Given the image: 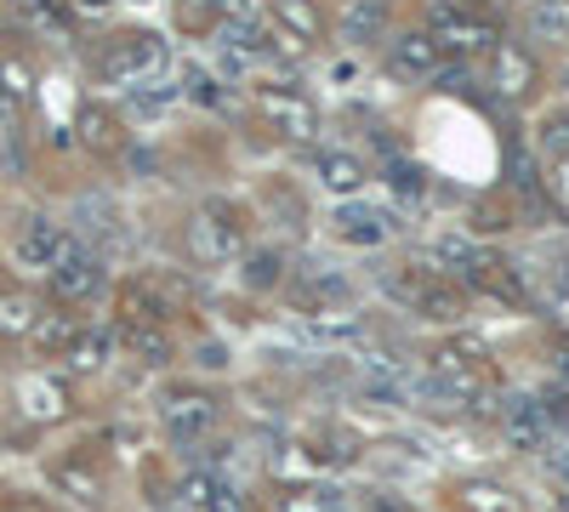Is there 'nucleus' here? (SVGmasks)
Masks as SVG:
<instances>
[{
    "label": "nucleus",
    "instance_id": "1",
    "mask_svg": "<svg viewBox=\"0 0 569 512\" xmlns=\"http://www.w3.org/2000/svg\"><path fill=\"white\" fill-rule=\"evenodd\" d=\"M433 273H445V280H461V285H473V291H490L501 302H518V280H513V268L507 262H495L484 246H473L467 233H433L427 239V257Z\"/></svg>",
    "mask_w": 569,
    "mask_h": 512
},
{
    "label": "nucleus",
    "instance_id": "2",
    "mask_svg": "<svg viewBox=\"0 0 569 512\" xmlns=\"http://www.w3.org/2000/svg\"><path fill=\"white\" fill-rule=\"evenodd\" d=\"M382 291L416 319H461V296L450 291L445 273H433L427 262H405V268L382 273Z\"/></svg>",
    "mask_w": 569,
    "mask_h": 512
},
{
    "label": "nucleus",
    "instance_id": "3",
    "mask_svg": "<svg viewBox=\"0 0 569 512\" xmlns=\"http://www.w3.org/2000/svg\"><path fill=\"white\" fill-rule=\"evenodd\" d=\"M433 382H439L450 399H484L495 388V370H490V353L479 341H450V348L433 353Z\"/></svg>",
    "mask_w": 569,
    "mask_h": 512
},
{
    "label": "nucleus",
    "instance_id": "4",
    "mask_svg": "<svg viewBox=\"0 0 569 512\" xmlns=\"http://www.w3.org/2000/svg\"><path fill=\"white\" fill-rule=\"evenodd\" d=\"M165 63H172V46L160 34H120L114 52L103 57V75H114L125 91L143 80H165Z\"/></svg>",
    "mask_w": 569,
    "mask_h": 512
},
{
    "label": "nucleus",
    "instance_id": "5",
    "mask_svg": "<svg viewBox=\"0 0 569 512\" xmlns=\"http://www.w3.org/2000/svg\"><path fill=\"white\" fill-rule=\"evenodd\" d=\"M245 246V222L228 211V205H199L194 222H188V251L194 262H228V257H240Z\"/></svg>",
    "mask_w": 569,
    "mask_h": 512
},
{
    "label": "nucleus",
    "instance_id": "6",
    "mask_svg": "<svg viewBox=\"0 0 569 512\" xmlns=\"http://www.w3.org/2000/svg\"><path fill=\"white\" fill-rule=\"evenodd\" d=\"M160 427H165V438H172V444L194 450V444L217 427V399H211V393L183 388V393H172V399L160 404Z\"/></svg>",
    "mask_w": 569,
    "mask_h": 512
},
{
    "label": "nucleus",
    "instance_id": "7",
    "mask_svg": "<svg viewBox=\"0 0 569 512\" xmlns=\"http://www.w3.org/2000/svg\"><path fill=\"white\" fill-rule=\"evenodd\" d=\"M69 251H75V233L63 228V222H52V217H29L23 233L12 239V257H18V268H29V273H52Z\"/></svg>",
    "mask_w": 569,
    "mask_h": 512
},
{
    "label": "nucleus",
    "instance_id": "8",
    "mask_svg": "<svg viewBox=\"0 0 569 512\" xmlns=\"http://www.w3.org/2000/svg\"><path fill=\"white\" fill-rule=\"evenodd\" d=\"M433 46L439 52H495L501 34L484 12H467V7H439L433 12Z\"/></svg>",
    "mask_w": 569,
    "mask_h": 512
},
{
    "label": "nucleus",
    "instance_id": "9",
    "mask_svg": "<svg viewBox=\"0 0 569 512\" xmlns=\"http://www.w3.org/2000/svg\"><path fill=\"white\" fill-rule=\"evenodd\" d=\"M256 115L267 120V131H280V137H314L319 131V109L291 86H256Z\"/></svg>",
    "mask_w": 569,
    "mask_h": 512
},
{
    "label": "nucleus",
    "instance_id": "10",
    "mask_svg": "<svg viewBox=\"0 0 569 512\" xmlns=\"http://www.w3.org/2000/svg\"><path fill=\"white\" fill-rule=\"evenodd\" d=\"M46 280H52L57 302H91L97 291H103V280H109V273H103V257H97V251H86L80 239H75V251L63 257V262L46 273Z\"/></svg>",
    "mask_w": 569,
    "mask_h": 512
},
{
    "label": "nucleus",
    "instance_id": "11",
    "mask_svg": "<svg viewBox=\"0 0 569 512\" xmlns=\"http://www.w3.org/2000/svg\"><path fill=\"white\" fill-rule=\"evenodd\" d=\"M337 233L348 239V246H387V239H393V217L382 211V205L342 199V211H337Z\"/></svg>",
    "mask_w": 569,
    "mask_h": 512
},
{
    "label": "nucleus",
    "instance_id": "12",
    "mask_svg": "<svg viewBox=\"0 0 569 512\" xmlns=\"http://www.w3.org/2000/svg\"><path fill=\"white\" fill-rule=\"evenodd\" d=\"M291 302H296V314H325V307H342L348 302V280L342 273H330V268H308L303 280H296V291H291Z\"/></svg>",
    "mask_w": 569,
    "mask_h": 512
},
{
    "label": "nucleus",
    "instance_id": "13",
    "mask_svg": "<svg viewBox=\"0 0 569 512\" xmlns=\"http://www.w3.org/2000/svg\"><path fill=\"white\" fill-rule=\"evenodd\" d=\"M18 404L29 422H57L63 410H69V388L57 382V375H23L18 382Z\"/></svg>",
    "mask_w": 569,
    "mask_h": 512
},
{
    "label": "nucleus",
    "instance_id": "14",
    "mask_svg": "<svg viewBox=\"0 0 569 512\" xmlns=\"http://www.w3.org/2000/svg\"><path fill=\"white\" fill-rule=\"evenodd\" d=\"M490 86H495L501 97H524V91L535 86V63H529V52L513 46V41H501L495 57H490Z\"/></svg>",
    "mask_w": 569,
    "mask_h": 512
},
{
    "label": "nucleus",
    "instance_id": "15",
    "mask_svg": "<svg viewBox=\"0 0 569 512\" xmlns=\"http://www.w3.org/2000/svg\"><path fill=\"white\" fill-rule=\"evenodd\" d=\"M524 280L541 291V296H569V251L541 246L535 257H524Z\"/></svg>",
    "mask_w": 569,
    "mask_h": 512
},
{
    "label": "nucleus",
    "instance_id": "16",
    "mask_svg": "<svg viewBox=\"0 0 569 512\" xmlns=\"http://www.w3.org/2000/svg\"><path fill=\"white\" fill-rule=\"evenodd\" d=\"M183 495H188V506H199V512H245V495L228 484V478H217V472H194L188 484H183Z\"/></svg>",
    "mask_w": 569,
    "mask_h": 512
},
{
    "label": "nucleus",
    "instance_id": "17",
    "mask_svg": "<svg viewBox=\"0 0 569 512\" xmlns=\"http://www.w3.org/2000/svg\"><path fill=\"white\" fill-rule=\"evenodd\" d=\"M387 57H393L398 75H411V80L439 75V46H433V34H398Z\"/></svg>",
    "mask_w": 569,
    "mask_h": 512
},
{
    "label": "nucleus",
    "instance_id": "18",
    "mask_svg": "<svg viewBox=\"0 0 569 512\" xmlns=\"http://www.w3.org/2000/svg\"><path fill=\"white\" fill-rule=\"evenodd\" d=\"M80 330H86V325H80L75 314H35V325H29V341H35L41 353H69Z\"/></svg>",
    "mask_w": 569,
    "mask_h": 512
},
{
    "label": "nucleus",
    "instance_id": "19",
    "mask_svg": "<svg viewBox=\"0 0 569 512\" xmlns=\"http://www.w3.org/2000/svg\"><path fill=\"white\" fill-rule=\"evenodd\" d=\"M382 29H387V0H348V12H342V34L348 41H382Z\"/></svg>",
    "mask_w": 569,
    "mask_h": 512
},
{
    "label": "nucleus",
    "instance_id": "20",
    "mask_svg": "<svg viewBox=\"0 0 569 512\" xmlns=\"http://www.w3.org/2000/svg\"><path fill=\"white\" fill-rule=\"evenodd\" d=\"M319 183L330 194H359L364 188V165L353 154H342V149H330V154H319Z\"/></svg>",
    "mask_w": 569,
    "mask_h": 512
},
{
    "label": "nucleus",
    "instance_id": "21",
    "mask_svg": "<svg viewBox=\"0 0 569 512\" xmlns=\"http://www.w3.org/2000/svg\"><path fill=\"white\" fill-rule=\"evenodd\" d=\"M303 330H308V336H319V341H348V336H364V319L342 302V307H325V314H308V319H303Z\"/></svg>",
    "mask_w": 569,
    "mask_h": 512
},
{
    "label": "nucleus",
    "instance_id": "22",
    "mask_svg": "<svg viewBox=\"0 0 569 512\" xmlns=\"http://www.w3.org/2000/svg\"><path fill=\"white\" fill-rule=\"evenodd\" d=\"M75 126H80V137H86L97 154H114V149H120V120H114L109 109H97V102H86Z\"/></svg>",
    "mask_w": 569,
    "mask_h": 512
},
{
    "label": "nucleus",
    "instance_id": "23",
    "mask_svg": "<svg viewBox=\"0 0 569 512\" xmlns=\"http://www.w3.org/2000/svg\"><path fill=\"white\" fill-rule=\"evenodd\" d=\"M109 353H114V336H109V330H80V336H75V348L63 353V359H69L75 370H103V364H109Z\"/></svg>",
    "mask_w": 569,
    "mask_h": 512
},
{
    "label": "nucleus",
    "instance_id": "24",
    "mask_svg": "<svg viewBox=\"0 0 569 512\" xmlns=\"http://www.w3.org/2000/svg\"><path fill=\"white\" fill-rule=\"evenodd\" d=\"M274 23L280 29H291L296 34V41H319V12L308 7V0H274Z\"/></svg>",
    "mask_w": 569,
    "mask_h": 512
},
{
    "label": "nucleus",
    "instance_id": "25",
    "mask_svg": "<svg viewBox=\"0 0 569 512\" xmlns=\"http://www.w3.org/2000/svg\"><path fill=\"white\" fill-rule=\"evenodd\" d=\"M120 341H125V348L138 353L143 364H165V359H172V341H165V330H154V325H125Z\"/></svg>",
    "mask_w": 569,
    "mask_h": 512
},
{
    "label": "nucleus",
    "instance_id": "26",
    "mask_svg": "<svg viewBox=\"0 0 569 512\" xmlns=\"http://www.w3.org/2000/svg\"><path fill=\"white\" fill-rule=\"evenodd\" d=\"M547 422H552L547 404H535V399H513V404H507V427H513L518 438H541Z\"/></svg>",
    "mask_w": 569,
    "mask_h": 512
},
{
    "label": "nucleus",
    "instance_id": "27",
    "mask_svg": "<svg viewBox=\"0 0 569 512\" xmlns=\"http://www.w3.org/2000/svg\"><path fill=\"white\" fill-rule=\"evenodd\" d=\"M125 102H131L138 115H160V109H172V102H177V86H172V80H143V86L125 91Z\"/></svg>",
    "mask_w": 569,
    "mask_h": 512
},
{
    "label": "nucleus",
    "instance_id": "28",
    "mask_svg": "<svg viewBox=\"0 0 569 512\" xmlns=\"http://www.w3.org/2000/svg\"><path fill=\"white\" fill-rule=\"evenodd\" d=\"M240 280H245L251 291H274V285H280V251H251L245 268H240Z\"/></svg>",
    "mask_w": 569,
    "mask_h": 512
},
{
    "label": "nucleus",
    "instance_id": "29",
    "mask_svg": "<svg viewBox=\"0 0 569 512\" xmlns=\"http://www.w3.org/2000/svg\"><path fill=\"white\" fill-rule=\"evenodd\" d=\"M387 188H393V194H405V199H416V194L427 188L422 165H416V160H387Z\"/></svg>",
    "mask_w": 569,
    "mask_h": 512
},
{
    "label": "nucleus",
    "instance_id": "30",
    "mask_svg": "<svg viewBox=\"0 0 569 512\" xmlns=\"http://www.w3.org/2000/svg\"><path fill=\"white\" fill-rule=\"evenodd\" d=\"M57 484H63V490H80V501H97V495H103L97 472H91V467H75V461H63V467H57Z\"/></svg>",
    "mask_w": 569,
    "mask_h": 512
},
{
    "label": "nucleus",
    "instance_id": "31",
    "mask_svg": "<svg viewBox=\"0 0 569 512\" xmlns=\"http://www.w3.org/2000/svg\"><path fill=\"white\" fill-rule=\"evenodd\" d=\"M35 325V307L23 296H0V330H29Z\"/></svg>",
    "mask_w": 569,
    "mask_h": 512
},
{
    "label": "nucleus",
    "instance_id": "32",
    "mask_svg": "<svg viewBox=\"0 0 569 512\" xmlns=\"http://www.w3.org/2000/svg\"><path fill=\"white\" fill-rule=\"evenodd\" d=\"M461 501H467V512H507L501 490H490V484H467V490H461Z\"/></svg>",
    "mask_w": 569,
    "mask_h": 512
},
{
    "label": "nucleus",
    "instance_id": "33",
    "mask_svg": "<svg viewBox=\"0 0 569 512\" xmlns=\"http://www.w3.org/2000/svg\"><path fill=\"white\" fill-rule=\"evenodd\" d=\"M541 143L558 154V160H569V120H547V131H541Z\"/></svg>",
    "mask_w": 569,
    "mask_h": 512
},
{
    "label": "nucleus",
    "instance_id": "34",
    "mask_svg": "<svg viewBox=\"0 0 569 512\" xmlns=\"http://www.w3.org/2000/svg\"><path fill=\"white\" fill-rule=\"evenodd\" d=\"M274 467H280L285 478H296V472H308V467H314V456H303V450H285V456H274Z\"/></svg>",
    "mask_w": 569,
    "mask_h": 512
},
{
    "label": "nucleus",
    "instance_id": "35",
    "mask_svg": "<svg viewBox=\"0 0 569 512\" xmlns=\"http://www.w3.org/2000/svg\"><path fill=\"white\" fill-rule=\"evenodd\" d=\"M0 80H7V97H23V91H29V75H23L18 63H0Z\"/></svg>",
    "mask_w": 569,
    "mask_h": 512
},
{
    "label": "nucleus",
    "instance_id": "36",
    "mask_svg": "<svg viewBox=\"0 0 569 512\" xmlns=\"http://www.w3.org/2000/svg\"><path fill=\"white\" fill-rule=\"evenodd\" d=\"M194 97H199V102H211V109H217V102H222V80H194Z\"/></svg>",
    "mask_w": 569,
    "mask_h": 512
},
{
    "label": "nucleus",
    "instance_id": "37",
    "mask_svg": "<svg viewBox=\"0 0 569 512\" xmlns=\"http://www.w3.org/2000/svg\"><path fill=\"white\" fill-rule=\"evenodd\" d=\"M552 364H558V382H563V393H569V341H563V348L552 353Z\"/></svg>",
    "mask_w": 569,
    "mask_h": 512
},
{
    "label": "nucleus",
    "instance_id": "38",
    "mask_svg": "<svg viewBox=\"0 0 569 512\" xmlns=\"http://www.w3.org/2000/svg\"><path fill=\"white\" fill-rule=\"evenodd\" d=\"M547 416H558V422H563V427H569V393H563V399H558V404H552V410H547Z\"/></svg>",
    "mask_w": 569,
    "mask_h": 512
},
{
    "label": "nucleus",
    "instance_id": "39",
    "mask_svg": "<svg viewBox=\"0 0 569 512\" xmlns=\"http://www.w3.org/2000/svg\"><path fill=\"white\" fill-rule=\"evenodd\" d=\"M558 188L569 194V160H558Z\"/></svg>",
    "mask_w": 569,
    "mask_h": 512
},
{
    "label": "nucleus",
    "instance_id": "40",
    "mask_svg": "<svg viewBox=\"0 0 569 512\" xmlns=\"http://www.w3.org/2000/svg\"><path fill=\"white\" fill-rule=\"evenodd\" d=\"M18 7H29V12H41V7H46V0H18Z\"/></svg>",
    "mask_w": 569,
    "mask_h": 512
},
{
    "label": "nucleus",
    "instance_id": "41",
    "mask_svg": "<svg viewBox=\"0 0 569 512\" xmlns=\"http://www.w3.org/2000/svg\"><path fill=\"white\" fill-rule=\"evenodd\" d=\"M285 512H319V506H308V501H303V506H296V501H291V506H285Z\"/></svg>",
    "mask_w": 569,
    "mask_h": 512
},
{
    "label": "nucleus",
    "instance_id": "42",
    "mask_svg": "<svg viewBox=\"0 0 569 512\" xmlns=\"http://www.w3.org/2000/svg\"><path fill=\"white\" fill-rule=\"evenodd\" d=\"M80 7H103V0H80Z\"/></svg>",
    "mask_w": 569,
    "mask_h": 512
}]
</instances>
